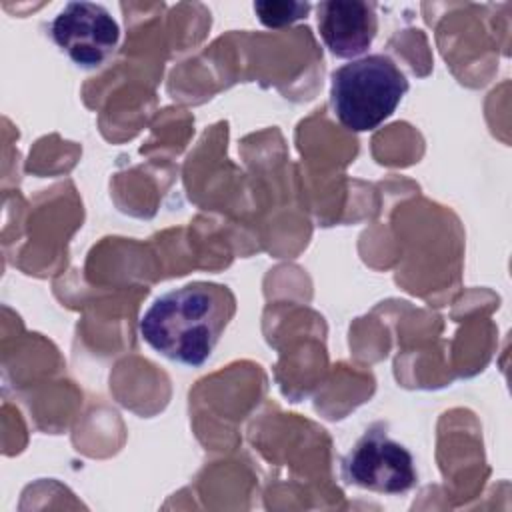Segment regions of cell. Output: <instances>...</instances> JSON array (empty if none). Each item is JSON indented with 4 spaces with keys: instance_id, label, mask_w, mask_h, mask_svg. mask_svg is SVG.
Segmentation results:
<instances>
[{
    "instance_id": "cell-1",
    "label": "cell",
    "mask_w": 512,
    "mask_h": 512,
    "mask_svg": "<svg viewBox=\"0 0 512 512\" xmlns=\"http://www.w3.org/2000/svg\"><path fill=\"white\" fill-rule=\"evenodd\" d=\"M236 312L232 290L216 282H192L158 296L140 318L142 340L164 358L202 366Z\"/></svg>"
},
{
    "instance_id": "cell-2",
    "label": "cell",
    "mask_w": 512,
    "mask_h": 512,
    "mask_svg": "<svg viewBox=\"0 0 512 512\" xmlns=\"http://www.w3.org/2000/svg\"><path fill=\"white\" fill-rule=\"evenodd\" d=\"M406 92L408 80L394 60L368 54L332 72L330 104L344 128L368 132L394 114Z\"/></svg>"
},
{
    "instance_id": "cell-3",
    "label": "cell",
    "mask_w": 512,
    "mask_h": 512,
    "mask_svg": "<svg viewBox=\"0 0 512 512\" xmlns=\"http://www.w3.org/2000/svg\"><path fill=\"white\" fill-rule=\"evenodd\" d=\"M342 478L380 494H402L416 484L414 458L386 432L368 430L342 460Z\"/></svg>"
},
{
    "instance_id": "cell-4",
    "label": "cell",
    "mask_w": 512,
    "mask_h": 512,
    "mask_svg": "<svg viewBox=\"0 0 512 512\" xmlns=\"http://www.w3.org/2000/svg\"><path fill=\"white\" fill-rule=\"evenodd\" d=\"M50 38L80 68L102 66L120 42V26L94 2H68L50 22Z\"/></svg>"
},
{
    "instance_id": "cell-5",
    "label": "cell",
    "mask_w": 512,
    "mask_h": 512,
    "mask_svg": "<svg viewBox=\"0 0 512 512\" xmlns=\"http://www.w3.org/2000/svg\"><path fill=\"white\" fill-rule=\"evenodd\" d=\"M318 32L336 58L356 60L376 38L378 16L374 4L360 0H328L318 4Z\"/></svg>"
},
{
    "instance_id": "cell-6",
    "label": "cell",
    "mask_w": 512,
    "mask_h": 512,
    "mask_svg": "<svg viewBox=\"0 0 512 512\" xmlns=\"http://www.w3.org/2000/svg\"><path fill=\"white\" fill-rule=\"evenodd\" d=\"M254 12L258 14V20L268 28H282L290 26L296 20L306 18L310 12L308 2H286V0H264L254 2Z\"/></svg>"
}]
</instances>
